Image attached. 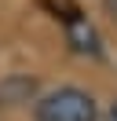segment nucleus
Returning a JSON list of instances; mask_svg holds the SVG:
<instances>
[{
  "label": "nucleus",
  "instance_id": "nucleus-1",
  "mask_svg": "<svg viewBox=\"0 0 117 121\" xmlns=\"http://www.w3.org/2000/svg\"><path fill=\"white\" fill-rule=\"evenodd\" d=\"M33 117L37 121H99V103L92 99V92L66 84V88H55L37 99Z\"/></svg>",
  "mask_w": 117,
  "mask_h": 121
},
{
  "label": "nucleus",
  "instance_id": "nucleus-2",
  "mask_svg": "<svg viewBox=\"0 0 117 121\" xmlns=\"http://www.w3.org/2000/svg\"><path fill=\"white\" fill-rule=\"evenodd\" d=\"M106 121H117V99L110 103V110H106Z\"/></svg>",
  "mask_w": 117,
  "mask_h": 121
}]
</instances>
